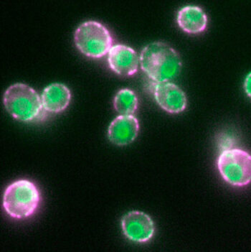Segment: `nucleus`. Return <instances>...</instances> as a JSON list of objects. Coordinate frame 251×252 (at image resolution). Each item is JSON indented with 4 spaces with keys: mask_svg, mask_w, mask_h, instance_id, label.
<instances>
[{
    "mask_svg": "<svg viewBox=\"0 0 251 252\" xmlns=\"http://www.w3.org/2000/svg\"><path fill=\"white\" fill-rule=\"evenodd\" d=\"M71 90L62 83H53L43 89L42 104L46 112L58 113L65 110L70 104Z\"/></svg>",
    "mask_w": 251,
    "mask_h": 252,
    "instance_id": "nucleus-10",
    "label": "nucleus"
},
{
    "mask_svg": "<svg viewBox=\"0 0 251 252\" xmlns=\"http://www.w3.org/2000/svg\"><path fill=\"white\" fill-rule=\"evenodd\" d=\"M74 42L84 54L101 58L109 53L113 37L109 29L100 22L87 20L81 23L74 32Z\"/></svg>",
    "mask_w": 251,
    "mask_h": 252,
    "instance_id": "nucleus-4",
    "label": "nucleus"
},
{
    "mask_svg": "<svg viewBox=\"0 0 251 252\" xmlns=\"http://www.w3.org/2000/svg\"><path fill=\"white\" fill-rule=\"evenodd\" d=\"M139 57L129 45L116 44L108 53V62L113 71L122 76H132L138 70Z\"/></svg>",
    "mask_w": 251,
    "mask_h": 252,
    "instance_id": "nucleus-8",
    "label": "nucleus"
},
{
    "mask_svg": "<svg viewBox=\"0 0 251 252\" xmlns=\"http://www.w3.org/2000/svg\"><path fill=\"white\" fill-rule=\"evenodd\" d=\"M139 131V123L134 115H119L109 125L108 138L118 146H125L135 141Z\"/></svg>",
    "mask_w": 251,
    "mask_h": 252,
    "instance_id": "nucleus-9",
    "label": "nucleus"
},
{
    "mask_svg": "<svg viewBox=\"0 0 251 252\" xmlns=\"http://www.w3.org/2000/svg\"><path fill=\"white\" fill-rule=\"evenodd\" d=\"M217 166L221 177L230 186L244 187L251 183V155L246 150H223L218 157Z\"/></svg>",
    "mask_w": 251,
    "mask_h": 252,
    "instance_id": "nucleus-5",
    "label": "nucleus"
},
{
    "mask_svg": "<svg viewBox=\"0 0 251 252\" xmlns=\"http://www.w3.org/2000/svg\"><path fill=\"white\" fill-rule=\"evenodd\" d=\"M177 21L181 29L185 32L197 34L206 29L207 16L201 7L188 5L179 9L177 12Z\"/></svg>",
    "mask_w": 251,
    "mask_h": 252,
    "instance_id": "nucleus-11",
    "label": "nucleus"
},
{
    "mask_svg": "<svg viewBox=\"0 0 251 252\" xmlns=\"http://www.w3.org/2000/svg\"><path fill=\"white\" fill-rule=\"evenodd\" d=\"M139 60L141 69L154 83L171 81L182 69L179 53L165 42L148 44L141 51Z\"/></svg>",
    "mask_w": 251,
    "mask_h": 252,
    "instance_id": "nucleus-1",
    "label": "nucleus"
},
{
    "mask_svg": "<svg viewBox=\"0 0 251 252\" xmlns=\"http://www.w3.org/2000/svg\"><path fill=\"white\" fill-rule=\"evenodd\" d=\"M4 104L14 118L23 122L41 120L46 112L41 96L35 89L23 83H15L4 92Z\"/></svg>",
    "mask_w": 251,
    "mask_h": 252,
    "instance_id": "nucleus-2",
    "label": "nucleus"
},
{
    "mask_svg": "<svg viewBox=\"0 0 251 252\" xmlns=\"http://www.w3.org/2000/svg\"><path fill=\"white\" fill-rule=\"evenodd\" d=\"M153 94L159 106L165 112L179 114L184 112L188 105V98L184 91L170 81L154 83Z\"/></svg>",
    "mask_w": 251,
    "mask_h": 252,
    "instance_id": "nucleus-7",
    "label": "nucleus"
},
{
    "mask_svg": "<svg viewBox=\"0 0 251 252\" xmlns=\"http://www.w3.org/2000/svg\"><path fill=\"white\" fill-rule=\"evenodd\" d=\"M138 98L133 91L123 89L113 98V106L120 115H133L138 108Z\"/></svg>",
    "mask_w": 251,
    "mask_h": 252,
    "instance_id": "nucleus-12",
    "label": "nucleus"
},
{
    "mask_svg": "<svg viewBox=\"0 0 251 252\" xmlns=\"http://www.w3.org/2000/svg\"><path fill=\"white\" fill-rule=\"evenodd\" d=\"M124 236L132 242L146 243L154 236L155 227L152 218L141 211L127 213L121 219Z\"/></svg>",
    "mask_w": 251,
    "mask_h": 252,
    "instance_id": "nucleus-6",
    "label": "nucleus"
},
{
    "mask_svg": "<svg viewBox=\"0 0 251 252\" xmlns=\"http://www.w3.org/2000/svg\"><path fill=\"white\" fill-rule=\"evenodd\" d=\"M40 202V192L35 183L28 180H19L6 189L2 205L9 217L23 219L35 214Z\"/></svg>",
    "mask_w": 251,
    "mask_h": 252,
    "instance_id": "nucleus-3",
    "label": "nucleus"
},
{
    "mask_svg": "<svg viewBox=\"0 0 251 252\" xmlns=\"http://www.w3.org/2000/svg\"><path fill=\"white\" fill-rule=\"evenodd\" d=\"M243 89L247 96L251 98V72L247 75L245 79Z\"/></svg>",
    "mask_w": 251,
    "mask_h": 252,
    "instance_id": "nucleus-13",
    "label": "nucleus"
}]
</instances>
